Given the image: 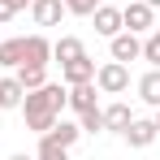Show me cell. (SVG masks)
I'll return each mask as SVG.
<instances>
[{
    "label": "cell",
    "mask_w": 160,
    "mask_h": 160,
    "mask_svg": "<svg viewBox=\"0 0 160 160\" xmlns=\"http://www.w3.org/2000/svg\"><path fill=\"white\" fill-rule=\"evenodd\" d=\"M18 112L26 117V130L30 134H48L56 126V117L65 112V82H52V78H48L39 91H26Z\"/></svg>",
    "instance_id": "6da1fadb"
},
{
    "label": "cell",
    "mask_w": 160,
    "mask_h": 160,
    "mask_svg": "<svg viewBox=\"0 0 160 160\" xmlns=\"http://www.w3.org/2000/svg\"><path fill=\"white\" fill-rule=\"evenodd\" d=\"M95 91H100V95H121V91H130V65H121V61L95 65Z\"/></svg>",
    "instance_id": "7a4b0ae2"
},
{
    "label": "cell",
    "mask_w": 160,
    "mask_h": 160,
    "mask_svg": "<svg viewBox=\"0 0 160 160\" xmlns=\"http://www.w3.org/2000/svg\"><path fill=\"white\" fill-rule=\"evenodd\" d=\"M121 26L134 30V35H147V30L156 26V9L143 4V0H126L121 4Z\"/></svg>",
    "instance_id": "3957f363"
},
{
    "label": "cell",
    "mask_w": 160,
    "mask_h": 160,
    "mask_svg": "<svg viewBox=\"0 0 160 160\" xmlns=\"http://www.w3.org/2000/svg\"><path fill=\"white\" fill-rule=\"evenodd\" d=\"M108 52H112V61H121V65L143 61V35H134V30H117V35L108 39Z\"/></svg>",
    "instance_id": "277c9868"
},
{
    "label": "cell",
    "mask_w": 160,
    "mask_h": 160,
    "mask_svg": "<svg viewBox=\"0 0 160 160\" xmlns=\"http://www.w3.org/2000/svg\"><path fill=\"white\" fill-rule=\"evenodd\" d=\"M22 65H52V39L43 30L22 35Z\"/></svg>",
    "instance_id": "5b68a950"
},
{
    "label": "cell",
    "mask_w": 160,
    "mask_h": 160,
    "mask_svg": "<svg viewBox=\"0 0 160 160\" xmlns=\"http://www.w3.org/2000/svg\"><path fill=\"white\" fill-rule=\"evenodd\" d=\"M61 82L65 87H78V82H95V61L82 52L74 61H61Z\"/></svg>",
    "instance_id": "8992f818"
},
{
    "label": "cell",
    "mask_w": 160,
    "mask_h": 160,
    "mask_svg": "<svg viewBox=\"0 0 160 160\" xmlns=\"http://www.w3.org/2000/svg\"><path fill=\"white\" fill-rule=\"evenodd\" d=\"M91 22H95V35H104V39H112L121 26V4H112V0H100V9L91 13Z\"/></svg>",
    "instance_id": "52a82bcc"
},
{
    "label": "cell",
    "mask_w": 160,
    "mask_h": 160,
    "mask_svg": "<svg viewBox=\"0 0 160 160\" xmlns=\"http://www.w3.org/2000/svg\"><path fill=\"white\" fill-rule=\"evenodd\" d=\"M121 138H126L130 147H138V152H143V147H152V143H156L160 134H156V121H147V117H134L130 126H126V134H121Z\"/></svg>",
    "instance_id": "ba28073f"
},
{
    "label": "cell",
    "mask_w": 160,
    "mask_h": 160,
    "mask_svg": "<svg viewBox=\"0 0 160 160\" xmlns=\"http://www.w3.org/2000/svg\"><path fill=\"white\" fill-rule=\"evenodd\" d=\"M65 108L78 117L87 108H100L95 104V82H78V87H65Z\"/></svg>",
    "instance_id": "9c48e42d"
},
{
    "label": "cell",
    "mask_w": 160,
    "mask_h": 160,
    "mask_svg": "<svg viewBox=\"0 0 160 160\" xmlns=\"http://www.w3.org/2000/svg\"><path fill=\"white\" fill-rule=\"evenodd\" d=\"M100 112H104V130H108V134H126V126L134 121V112H130L126 100H112V104L100 108Z\"/></svg>",
    "instance_id": "30bf717a"
},
{
    "label": "cell",
    "mask_w": 160,
    "mask_h": 160,
    "mask_svg": "<svg viewBox=\"0 0 160 160\" xmlns=\"http://www.w3.org/2000/svg\"><path fill=\"white\" fill-rule=\"evenodd\" d=\"M30 18H35V26H61L65 4L61 0H30Z\"/></svg>",
    "instance_id": "8fae6325"
},
{
    "label": "cell",
    "mask_w": 160,
    "mask_h": 160,
    "mask_svg": "<svg viewBox=\"0 0 160 160\" xmlns=\"http://www.w3.org/2000/svg\"><path fill=\"white\" fill-rule=\"evenodd\" d=\"M22 95H26V91H22V82L13 78V74H4V78H0V112L22 108Z\"/></svg>",
    "instance_id": "7c38bea8"
},
{
    "label": "cell",
    "mask_w": 160,
    "mask_h": 160,
    "mask_svg": "<svg viewBox=\"0 0 160 160\" xmlns=\"http://www.w3.org/2000/svg\"><path fill=\"white\" fill-rule=\"evenodd\" d=\"M13 78L22 82V91H39V87L48 82V65H18Z\"/></svg>",
    "instance_id": "4fadbf2b"
},
{
    "label": "cell",
    "mask_w": 160,
    "mask_h": 160,
    "mask_svg": "<svg viewBox=\"0 0 160 160\" xmlns=\"http://www.w3.org/2000/svg\"><path fill=\"white\" fill-rule=\"evenodd\" d=\"M87 52V43H82L78 35H61V39H52V61H74V56Z\"/></svg>",
    "instance_id": "5bb4252c"
},
{
    "label": "cell",
    "mask_w": 160,
    "mask_h": 160,
    "mask_svg": "<svg viewBox=\"0 0 160 160\" xmlns=\"http://www.w3.org/2000/svg\"><path fill=\"white\" fill-rule=\"evenodd\" d=\"M134 87H138V100H143V104L160 108V69H147V74L134 82Z\"/></svg>",
    "instance_id": "9a60e30c"
},
{
    "label": "cell",
    "mask_w": 160,
    "mask_h": 160,
    "mask_svg": "<svg viewBox=\"0 0 160 160\" xmlns=\"http://www.w3.org/2000/svg\"><path fill=\"white\" fill-rule=\"evenodd\" d=\"M48 138L52 143H61V147H74L82 138V130H78V121H65V117H56V126L48 130Z\"/></svg>",
    "instance_id": "2e32d148"
},
{
    "label": "cell",
    "mask_w": 160,
    "mask_h": 160,
    "mask_svg": "<svg viewBox=\"0 0 160 160\" xmlns=\"http://www.w3.org/2000/svg\"><path fill=\"white\" fill-rule=\"evenodd\" d=\"M18 65H22V35L18 39H0V69L13 74Z\"/></svg>",
    "instance_id": "e0dca14e"
},
{
    "label": "cell",
    "mask_w": 160,
    "mask_h": 160,
    "mask_svg": "<svg viewBox=\"0 0 160 160\" xmlns=\"http://www.w3.org/2000/svg\"><path fill=\"white\" fill-rule=\"evenodd\" d=\"M35 160H69V147L52 143L48 134H39V147H35Z\"/></svg>",
    "instance_id": "ac0fdd59"
},
{
    "label": "cell",
    "mask_w": 160,
    "mask_h": 160,
    "mask_svg": "<svg viewBox=\"0 0 160 160\" xmlns=\"http://www.w3.org/2000/svg\"><path fill=\"white\" fill-rule=\"evenodd\" d=\"M143 61H147L152 69H160V26H152L143 35Z\"/></svg>",
    "instance_id": "d6986e66"
},
{
    "label": "cell",
    "mask_w": 160,
    "mask_h": 160,
    "mask_svg": "<svg viewBox=\"0 0 160 160\" xmlns=\"http://www.w3.org/2000/svg\"><path fill=\"white\" fill-rule=\"evenodd\" d=\"M78 130H82V134H104V112H100V108L78 112Z\"/></svg>",
    "instance_id": "ffe728a7"
},
{
    "label": "cell",
    "mask_w": 160,
    "mask_h": 160,
    "mask_svg": "<svg viewBox=\"0 0 160 160\" xmlns=\"http://www.w3.org/2000/svg\"><path fill=\"white\" fill-rule=\"evenodd\" d=\"M65 4V13H74V18H91L95 9H100V0H61Z\"/></svg>",
    "instance_id": "44dd1931"
},
{
    "label": "cell",
    "mask_w": 160,
    "mask_h": 160,
    "mask_svg": "<svg viewBox=\"0 0 160 160\" xmlns=\"http://www.w3.org/2000/svg\"><path fill=\"white\" fill-rule=\"evenodd\" d=\"M13 18H18V13H13V9H9V4L0 0V22H13Z\"/></svg>",
    "instance_id": "7402d4cb"
},
{
    "label": "cell",
    "mask_w": 160,
    "mask_h": 160,
    "mask_svg": "<svg viewBox=\"0 0 160 160\" xmlns=\"http://www.w3.org/2000/svg\"><path fill=\"white\" fill-rule=\"evenodd\" d=\"M4 4H9L13 13H22V9H30V0H4Z\"/></svg>",
    "instance_id": "603a6c76"
},
{
    "label": "cell",
    "mask_w": 160,
    "mask_h": 160,
    "mask_svg": "<svg viewBox=\"0 0 160 160\" xmlns=\"http://www.w3.org/2000/svg\"><path fill=\"white\" fill-rule=\"evenodd\" d=\"M9 160H35V156H26V152H13V156H9Z\"/></svg>",
    "instance_id": "cb8c5ba5"
},
{
    "label": "cell",
    "mask_w": 160,
    "mask_h": 160,
    "mask_svg": "<svg viewBox=\"0 0 160 160\" xmlns=\"http://www.w3.org/2000/svg\"><path fill=\"white\" fill-rule=\"evenodd\" d=\"M152 121H156V134H160V108H156V117H152Z\"/></svg>",
    "instance_id": "d4e9b609"
},
{
    "label": "cell",
    "mask_w": 160,
    "mask_h": 160,
    "mask_svg": "<svg viewBox=\"0 0 160 160\" xmlns=\"http://www.w3.org/2000/svg\"><path fill=\"white\" fill-rule=\"evenodd\" d=\"M143 4H152V9H160V0H143Z\"/></svg>",
    "instance_id": "484cf974"
},
{
    "label": "cell",
    "mask_w": 160,
    "mask_h": 160,
    "mask_svg": "<svg viewBox=\"0 0 160 160\" xmlns=\"http://www.w3.org/2000/svg\"><path fill=\"white\" fill-rule=\"evenodd\" d=\"M112 4H126V0H112Z\"/></svg>",
    "instance_id": "4316f807"
}]
</instances>
